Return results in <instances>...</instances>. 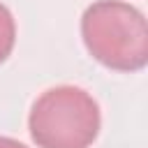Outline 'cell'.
Wrapping results in <instances>:
<instances>
[{"label": "cell", "instance_id": "1", "mask_svg": "<svg viewBox=\"0 0 148 148\" xmlns=\"http://www.w3.org/2000/svg\"><path fill=\"white\" fill-rule=\"evenodd\" d=\"M81 37L88 53L109 69L136 72L148 62V25L130 2H92L81 16Z\"/></svg>", "mask_w": 148, "mask_h": 148}, {"label": "cell", "instance_id": "2", "mask_svg": "<svg viewBox=\"0 0 148 148\" xmlns=\"http://www.w3.org/2000/svg\"><path fill=\"white\" fill-rule=\"evenodd\" d=\"M99 106L76 86H56L42 92L28 118L30 136L39 148H88L99 134Z\"/></svg>", "mask_w": 148, "mask_h": 148}, {"label": "cell", "instance_id": "3", "mask_svg": "<svg viewBox=\"0 0 148 148\" xmlns=\"http://www.w3.org/2000/svg\"><path fill=\"white\" fill-rule=\"evenodd\" d=\"M14 42H16V23H14V16L0 2V65L9 58V53L14 49Z\"/></svg>", "mask_w": 148, "mask_h": 148}, {"label": "cell", "instance_id": "4", "mask_svg": "<svg viewBox=\"0 0 148 148\" xmlns=\"http://www.w3.org/2000/svg\"><path fill=\"white\" fill-rule=\"evenodd\" d=\"M0 148H28V146H23V143H21V141H16V139L0 136Z\"/></svg>", "mask_w": 148, "mask_h": 148}]
</instances>
